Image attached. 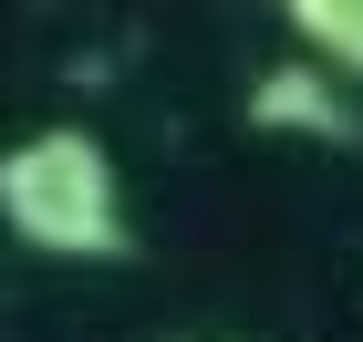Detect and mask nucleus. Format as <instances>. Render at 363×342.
<instances>
[{
	"label": "nucleus",
	"mask_w": 363,
	"mask_h": 342,
	"mask_svg": "<svg viewBox=\"0 0 363 342\" xmlns=\"http://www.w3.org/2000/svg\"><path fill=\"white\" fill-rule=\"evenodd\" d=\"M0 228L42 259H125V176H114L104 135L84 125H31L0 156Z\"/></svg>",
	"instance_id": "1"
},
{
	"label": "nucleus",
	"mask_w": 363,
	"mask_h": 342,
	"mask_svg": "<svg viewBox=\"0 0 363 342\" xmlns=\"http://www.w3.org/2000/svg\"><path fill=\"white\" fill-rule=\"evenodd\" d=\"M250 125L259 135H353V104H342V84L322 73V62H280V73H259L250 84Z\"/></svg>",
	"instance_id": "2"
},
{
	"label": "nucleus",
	"mask_w": 363,
	"mask_h": 342,
	"mask_svg": "<svg viewBox=\"0 0 363 342\" xmlns=\"http://www.w3.org/2000/svg\"><path fill=\"white\" fill-rule=\"evenodd\" d=\"M280 21L301 31V52L322 73H353L363 84V0H280Z\"/></svg>",
	"instance_id": "3"
}]
</instances>
